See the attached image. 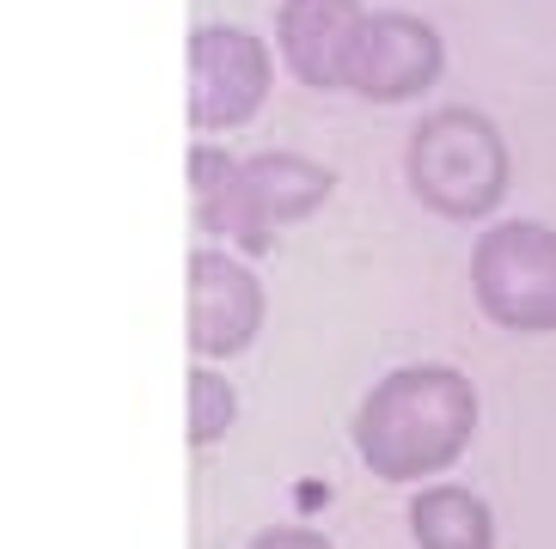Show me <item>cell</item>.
<instances>
[{"instance_id": "9c48e42d", "label": "cell", "mask_w": 556, "mask_h": 549, "mask_svg": "<svg viewBox=\"0 0 556 549\" xmlns=\"http://www.w3.org/2000/svg\"><path fill=\"white\" fill-rule=\"evenodd\" d=\"M416 549H495V507L465 483H428L404 507Z\"/></svg>"}, {"instance_id": "7a4b0ae2", "label": "cell", "mask_w": 556, "mask_h": 549, "mask_svg": "<svg viewBox=\"0 0 556 549\" xmlns=\"http://www.w3.org/2000/svg\"><path fill=\"white\" fill-rule=\"evenodd\" d=\"M184 165H190V195H197V227L232 244L239 257H263L281 227L312 220L337 195V171L294 146H263L239 159L227 146L197 141Z\"/></svg>"}, {"instance_id": "8992f818", "label": "cell", "mask_w": 556, "mask_h": 549, "mask_svg": "<svg viewBox=\"0 0 556 549\" xmlns=\"http://www.w3.org/2000/svg\"><path fill=\"white\" fill-rule=\"evenodd\" d=\"M263 318H269V293H263V274L251 269V257L239 251H190V269H184V330H190V355L197 360H232L245 355L251 342L263 336Z\"/></svg>"}, {"instance_id": "30bf717a", "label": "cell", "mask_w": 556, "mask_h": 549, "mask_svg": "<svg viewBox=\"0 0 556 549\" xmlns=\"http://www.w3.org/2000/svg\"><path fill=\"white\" fill-rule=\"evenodd\" d=\"M190 446H214V439H227L232 434V421H239V391H232V379L220 367H208V360H197L190 367Z\"/></svg>"}, {"instance_id": "8fae6325", "label": "cell", "mask_w": 556, "mask_h": 549, "mask_svg": "<svg viewBox=\"0 0 556 549\" xmlns=\"http://www.w3.org/2000/svg\"><path fill=\"white\" fill-rule=\"evenodd\" d=\"M245 549H337L318 525H300V519H288V525H263L257 537H251Z\"/></svg>"}, {"instance_id": "6da1fadb", "label": "cell", "mask_w": 556, "mask_h": 549, "mask_svg": "<svg viewBox=\"0 0 556 549\" xmlns=\"http://www.w3.org/2000/svg\"><path fill=\"white\" fill-rule=\"evenodd\" d=\"M483 416L471 372L446 360H404L379 372L367 397L349 416V446L367 464V476L392 488H428L465 458Z\"/></svg>"}, {"instance_id": "52a82bcc", "label": "cell", "mask_w": 556, "mask_h": 549, "mask_svg": "<svg viewBox=\"0 0 556 549\" xmlns=\"http://www.w3.org/2000/svg\"><path fill=\"white\" fill-rule=\"evenodd\" d=\"M446 74V37L434 18L404 13V7H379L367 13L355 67H349V92L367 104H409L428 98Z\"/></svg>"}, {"instance_id": "ba28073f", "label": "cell", "mask_w": 556, "mask_h": 549, "mask_svg": "<svg viewBox=\"0 0 556 549\" xmlns=\"http://www.w3.org/2000/svg\"><path fill=\"white\" fill-rule=\"evenodd\" d=\"M367 7L361 0H281L276 7V62L312 92H349Z\"/></svg>"}, {"instance_id": "5b68a950", "label": "cell", "mask_w": 556, "mask_h": 549, "mask_svg": "<svg viewBox=\"0 0 556 549\" xmlns=\"http://www.w3.org/2000/svg\"><path fill=\"white\" fill-rule=\"evenodd\" d=\"M184 55H190V129L197 135L245 129L251 116L269 104L276 49L263 43L251 25H232V18L197 25Z\"/></svg>"}, {"instance_id": "277c9868", "label": "cell", "mask_w": 556, "mask_h": 549, "mask_svg": "<svg viewBox=\"0 0 556 549\" xmlns=\"http://www.w3.org/2000/svg\"><path fill=\"white\" fill-rule=\"evenodd\" d=\"M477 311L514 336H556V227L544 220H490L465 263Z\"/></svg>"}, {"instance_id": "3957f363", "label": "cell", "mask_w": 556, "mask_h": 549, "mask_svg": "<svg viewBox=\"0 0 556 549\" xmlns=\"http://www.w3.org/2000/svg\"><path fill=\"white\" fill-rule=\"evenodd\" d=\"M404 183L441 220H490L514 183V153H507L502 123L477 104L422 111L404 141Z\"/></svg>"}]
</instances>
